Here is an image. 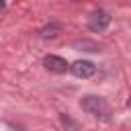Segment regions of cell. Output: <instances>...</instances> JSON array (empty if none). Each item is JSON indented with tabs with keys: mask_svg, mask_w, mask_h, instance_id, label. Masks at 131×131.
<instances>
[{
	"mask_svg": "<svg viewBox=\"0 0 131 131\" xmlns=\"http://www.w3.org/2000/svg\"><path fill=\"white\" fill-rule=\"evenodd\" d=\"M80 106H82V111H86L88 115H92V117H96V119H100V121H104V123H108V121H111L113 111H111L108 100H106V98H102V96L86 94V96H82V98H80Z\"/></svg>",
	"mask_w": 131,
	"mask_h": 131,
	"instance_id": "6da1fadb",
	"label": "cell"
},
{
	"mask_svg": "<svg viewBox=\"0 0 131 131\" xmlns=\"http://www.w3.org/2000/svg\"><path fill=\"white\" fill-rule=\"evenodd\" d=\"M111 20H113V16H111L106 10L96 8V10H92L90 16H88V29H90L92 33H102V31L108 29Z\"/></svg>",
	"mask_w": 131,
	"mask_h": 131,
	"instance_id": "7a4b0ae2",
	"label": "cell"
},
{
	"mask_svg": "<svg viewBox=\"0 0 131 131\" xmlns=\"http://www.w3.org/2000/svg\"><path fill=\"white\" fill-rule=\"evenodd\" d=\"M76 78H92L94 74H96V66L92 63V61H88V59H78V61H74L70 68H68Z\"/></svg>",
	"mask_w": 131,
	"mask_h": 131,
	"instance_id": "3957f363",
	"label": "cell"
},
{
	"mask_svg": "<svg viewBox=\"0 0 131 131\" xmlns=\"http://www.w3.org/2000/svg\"><path fill=\"white\" fill-rule=\"evenodd\" d=\"M43 68L49 70V72H53V74H63L70 66H68V61H66L63 57H59V55H45V57H43Z\"/></svg>",
	"mask_w": 131,
	"mask_h": 131,
	"instance_id": "277c9868",
	"label": "cell"
},
{
	"mask_svg": "<svg viewBox=\"0 0 131 131\" xmlns=\"http://www.w3.org/2000/svg\"><path fill=\"white\" fill-rule=\"evenodd\" d=\"M59 33H61V25H59V23H55V20H51L49 25H45V27H41V29H39V37H41V39H45V41H47V39H55Z\"/></svg>",
	"mask_w": 131,
	"mask_h": 131,
	"instance_id": "5b68a950",
	"label": "cell"
},
{
	"mask_svg": "<svg viewBox=\"0 0 131 131\" xmlns=\"http://www.w3.org/2000/svg\"><path fill=\"white\" fill-rule=\"evenodd\" d=\"M72 47L78 49V51H100V45L94 43V41H88V39H78V41H72Z\"/></svg>",
	"mask_w": 131,
	"mask_h": 131,
	"instance_id": "8992f818",
	"label": "cell"
}]
</instances>
